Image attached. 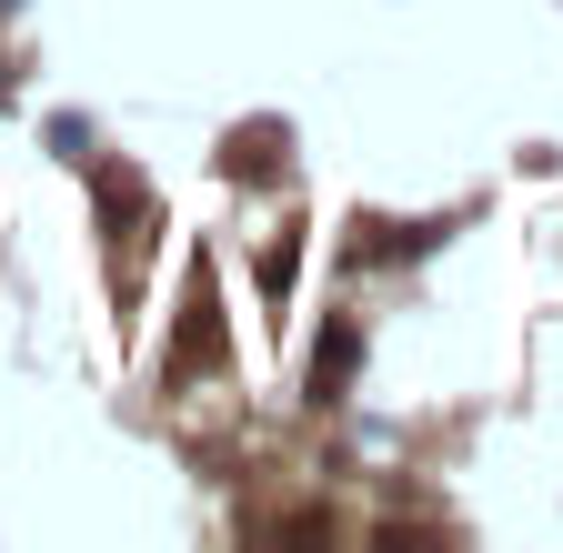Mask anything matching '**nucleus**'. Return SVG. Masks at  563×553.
Here are the masks:
<instances>
[{"label": "nucleus", "mask_w": 563, "mask_h": 553, "mask_svg": "<svg viewBox=\"0 0 563 553\" xmlns=\"http://www.w3.org/2000/svg\"><path fill=\"white\" fill-rule=\"evenodd\" d=\"M41 142H51V162H91V121H70V111H51V131H41Z\"/></svg>", "instance_id": "f257e3e1"}, {"label": "nucleus", "mask_w": 563, "mask_h": 553, "mask_svg": "<svg viewBox=\"0 0 563 553\" xmlns=\"http://www.w3.org/2000/svg\"><path fill=\"white\" fill-rule=\"evenodd\" d=\"M292 262H302V242H272V252H262V302L292 292Z\"/></svg>", "instance_id": "f03ea898"}, {"label": "nucleus", "mask_w": 563, "mask_h": 553, "mask_svg": "<svg viewBox=\"0 0 563 553\" xmlns=\"http://www.w3.org/2000/svg\"><path fill=\"white\" fill-rule=\"evenodd\" d=\"M0 11H21V0H0Z\"/></svg>", "instance_id": "7ed1b4c3"}, {"label": "nucleus", "mask_w": 563, "mask_h": 553, "mask_svg": "<svg viewBox=\"0 0 563 553\" xmlns=\"http://www.w3.org/2000/svg\"><path fill=\"white\" fill-rule=\"evenodd\" d=\"M0 81H11V71H0Z\"/></svg>", "instance_id": "20e7f679"}]
</instances>
